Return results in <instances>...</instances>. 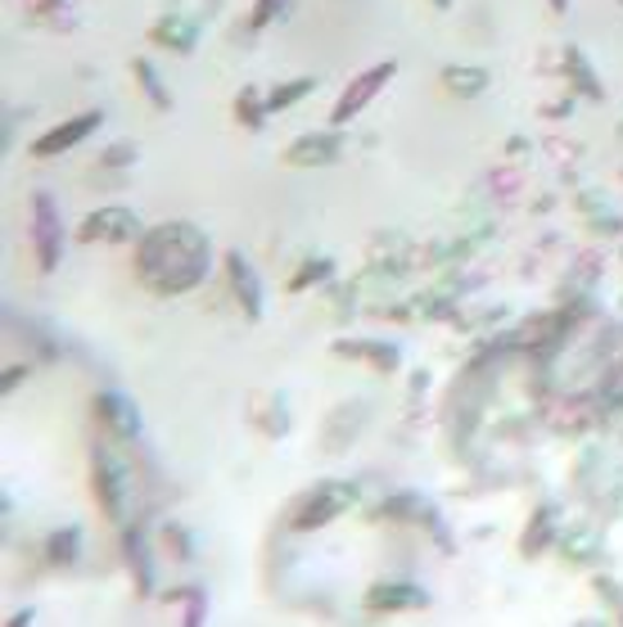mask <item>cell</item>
Returning <instances> with one entry per match:
<instances>
[{"mask_svg": "<svg viewBox=\"0 0 623 627\" xmlns=\"http://www.w3.org/2000/svg\"><path fill=\"white\" fill-rule=\"evenodd\" d=\"M122 559H127L131 578H136L141 596H149L154 574H149V555H145V538H141V528H127V533H122Z\"/></svg>", "mask_w": 623, "mask_h": 627, "instance_id": "15", "label": "cell"}, {"mask_svg": "<svg viewBox=\"0 0 623 627\" xmlns=\"http://www.w3.org/2000/svg\"><path fill=\"white\" fill-rule=\"evenodd\" d=\"M208 262H213L208 236L190 221H163V226L145 230L136 244V276L154 293H163V299L200 285L208 276Z\"/></svg>", "mask_w": 623, "mask_h": 627, "instance_id": "1", "label": "cell"}, {"mask_svg": "<svg viewBox=\"0 0 623 627\" xmlns=\"http://www.w3.org/2000/svg\"><path fill=\"white\" fill-rule=\"evenodd\" d=\"M82 546V528H59V533L46 542V559L50 565H73Z\"/></svg>", "mask_w": 623, "mask_h": 627, "instance_id": "18", "label": "cell"}, {"mask_svg": "<svg viewBox=\"0 0 623 627\" xmlns=\"http://www.w3.org/2000/svg\"><path fill=\"white\" fill-rule=\"evenodd\" d=\"M443 86L452 95H462V100H470V95H479L488 86V73L483 69H466V63H452V69H443Z\"/></svg>", "mask_w": 623, "mask_h": 627, "instance_id": "16", "label": "cell"}, {"mask_svg": "<svg viewBox=\"0 0 623 627\" xmlns=\"http://www.w3.org/2000/svg\"><path fill=\"white\" fill-rule=\"evenodd\" d=\"M226 285H231L240 312L249 321H262V285H257L253 267L244 262V253H226Z\"/></svg>", "mask_w": 623, "mask_h": 627, "instance_id": "9", "label": "cell"}, {"mask_svg": "<svg viewBox=\"0 0 623 627\" xmlns=\"http://www.w3.org/2000/svg\"><path fill=\"white\" fill-rule=\"evenodd\" d=\"M434 5H439V10H447V5H452V0H434Z\"/></svg>", "mask_w": 623, "mask_h": 627, "instance_id": "28", "label": "cell"}, {"mask_svg": "<svg viewBox=\"0 0 623 627\" xmlns=\"http://www.w3.org/2000/svg\"><path fill=\"white\" fill-rule=\"evenodd\" d=\"M344 149L339 131H312V136H299L289 149H285V162L289 168H325V162H335Z\"/></svg>", "mask_w": 623, "mask_h": 627, "instance_id": "8", "label": "cell"}, {"mask_svg": "<svg viewBox=\"0 0 623 627\" xmlns=\"http://www.w3.org/2000/svg\"><path fill=\"white\" fill-rule=\"evenodd\" d=\"M23 375H27L23 366H19V371H5V379H0V388H5V393H10V388H19V384H23Z\"/></svg>", "mask_w": 623, "mask_h": 627, "instance_id": "25", "label": "cell"}, {"mask_svg": "<svg viewBox=\"0 0 623 627\" xmlns=\"http://www.w3.org/2000/svg\"><path fill=\"white\" fill-rule=\"evenodd\" d=\"M131 158H136V154H131V149H127V145H122V149H113V154H109V158H105V162H109V168H113V162H131Z\"/></svg>", "mask_w": 623, "mask_h": 627, "instance_id": "26", "label": "cell"}, {"mask_svg": "<svg viewBox=\"0 0 623 627\" xmlns=\"http://www.w3.org/2000/svg\"><path fill=\"white\" fill-rule=\"evenodd\" d=\"M131 73H136L141 91L154 100V109H158V113H168V109H172V91L158 82V73H154V63H149V59H131Z\"/></svg>", "mask_w": 623, "mask_h": 627, "instance_id": "17", "label": "cell"}, {"mask_svg": "<svg viewBox=\"0 0 623 627\" xmlns=\"http://www.w3.org/2000/svg\"><path fill=\"white\" fill-rule=\"evenodd\" d=\"M551 523H555L551 506H538V515H534V523H529V533H524V555H538V551H542V542H547V533H551Z\"/></svg>", "mask_w": 623, "mask_h": 627, "instance_id": "21", "label": "cell"}, {"mask_svg": "<svg viewBox=\"0 0 623 627\" xmlns=\"http://www.w3.org/2000/svg\"><path fill=\"white\" fill-rule=\"evenodd\" d=\"M163 538L172 542V555H177V559H185V555H190V546H185V533H181V528H168V533H163Z\"/></svg>", "mask_w": 623, "mask_h": 627, "instance_id": "24", "label": "cell"}, {"mask_svg": "<svg viewBox=\"0 0 623 627\" xmlns=\"http://www.w3.org/2000/svg\"><path fill=\"white\" fill-rule=\"evenodd\" d=\"M236 113H240V122L244 126H262V105H257V91L249 86V91H240V100H236Z\"/></svg>", "mask_w": 623, "mask_h": 627, "instance_id": "22", "label": "cell"}, {"mask_svg": "<svg viewBox=\"0 0 623 627\" xmlns=\"http://www.w3.org/2000/svg\"><path fill=\"white\" fill-rule=\"evenodd\" d=\"M565 77L574 82V91H578V95H587V100H606V86L597 82V69L583 59V50H578V46H570V50H565Z\"/></svg>", "mask_w": 623, "mask_h": 627, "instance_id": "14", "label": "cell"}, {"mask_svg": "<svg viewBox=\"0 0 623 627\" xmlns=\"http://www.w3.org/2000/svg\"><path fill=\"white\" fill-rule=\"evenodd\" d=\"M32 244H37L41 272H55L59 257H63V226H59L55 194H46V190L32 194Z\"/></svg>", "mask_w": 623, "mask_h": 627, "instance_id": "3", "label": "cell"}, {"mask_svg": "<svg viewBox=\"0 0 623 627\" xmlns=\"http://www.w3.org/2000/svg\"><path fill=\"white\" fill-rule=\"evenodd\" d=\"M331 272H335V262H331V257H308L303 267L289 276V289H293V293H303V289H312L316 280H325Z\"/></svg>", "mask_w": 623, "mask_h": 627, "instance_id": "19", "label": "cell"}, {"mask_svg": "<svg viewBox=\"0 0 623 627\" xmlns=\"http://www.w3.org/2000/svg\"><path fill=\"white\" fill-rule=\"evenodd\" d=\"M357 502H362V487L357 483H321L312 497L293 510V528H299V533H316V528H325L331 519H339L344 510H352Z\"/></svg>", "mask_w": 623, "mask_h": 627, "instance_id": "2", "label": "cell"}, {"mask_svg": "<svg viewBox=\"0 0 623 627\" xmlns=\"http://www.w3.org/2000/svg\"><path fill=\"white\" fill-rule=\"evenodd\" d=\"M91 487H95V502L109 519H122L127 515V479H122V466L95 443L91 447Z\"/></svg>", "mask_w": 623, "mask_h": 627, "instance_id": "5", "label": "cell"}, {"mask_svg": "<svg viewBox=\"0 0 623 627\" xmlns=\"http://www.w3.org/2000/svg\"><path fill=\"white\" fill-rule=\"evenodd\" d=\"M100 122H105L100 109H86V113H77V118H69V122L50 126L46 136L32 145V154H37V158H59V154H69V149H77V145L91 136V131H100Z\"/></svg>", "mask_w": 623, "mask_h": 627, "instance_id": "7", "label": "cell"}, {"mask_svg": "<svg viewBox=\"0 0 623 627\" xmlns=\"http://www.w3.org/2000/svg\"><path fill=\"white\" fill-rule=\"evenodd\" d=\"M430 596L416 582H375L367 591V610L371 614H393V610H424Z\"/></svg>", "mask_w": 623, "mask_h": 627, "instance_id": "11", "label": "cell"}, {"mask_svg": "<svg viewBox=\"0 0 623 627\" xmlns=\"http://www.w3.org/2000/svg\"><path fill=\"white\" fill-rule=\"evenodd\" d=\"M149 37H154L158 46L177 50V55H190L194 41H200V27H194L190 19H181V14H163V19L149 27Z\"/></svg>", "mask_w": 623, "mask_h": 627, "instance_id": "13", "label": "cell"}, {"mask_svg": "<svg viewBox=\"0 0 623 627\" xmlns=\"http://www.w3.org/2000/svg\"><path fill=\"white\" fill-rule=\"evenodd\" d=\"M95 411H100V424L113 438H122V443L141 438V411L131 407L122 393H100V398H95Z\"/></svg>", "mask_w": 623, "mask_h": 627, "instance_id": "10", "label": "cell"}, {"mask_svg": "<svg viewBox=\"0 0 623 627\" xmlns=\"http://www.w3.org/2000/svg\"><path fill=\"white\" fill-rule=\"evenodd\" d=\"M312 91H316V77H299V82H285V86H276V91H272L267 109H272V113H280V109H289V105H299L303 95H312Z\"/></svg>", "mask_w": 623, "mask_h": 627, "instance_id": "20", "label": "cell"}, {"mask_svg": "<svg viewBox=\"0 0 623 627\" xmlns=\"http://www.w3.org/2000/svg\"><path fill=\"white\" fill-rule=\"evenodd\" d=\"M393 73H398V63H393V59L375 63V69H367V73H357V77L348 82V91H344L339 100H335V109H331V122H335V126L352 122V118L362 113V109L375 100V95L388 86V77H393Z\"/></svg>", "mask_w": 623, "mask_h": 627, "instance_id": "4", "label": "cell"}, {"mask_svg": "<svg viewBox=\"0 0 623 627\" xmlns=\"http://www.w3.org/2000/svg\"><path fill=\"white\" fill-rule=\"evenodd\" d=\"M141 236V221H136V213L131 208H95L86 221H82V230H77V240L82 244H122V240H136Z\"/></svg>", "mask_w": 623, "mask_h": 627, "instance_id": "6", "label": "cell"}, {"mask_svg": "<svg viewBox=\"0 0 623 627\" xmlns=\"http://www.w3.org/2000/svg\"><path fill=\"white\" fill-rule=\"evenodd\" d=\"M335 357H348V361H367L375 371H398L403 366V352L393 343H380V339H339L335 343Z\"/></svg>", "mask_w": 623, "mask_h": 627, "instance_id": "12", "label": "cell"}, {"mask_svg": "<svg viewBox=\"0 0 623 627\" xmlns=\"http://www.w3.org/2000/svg\"><path fill=\"white\" fill-rule=\"evenodd\" d=\"M551 10H555V14H565V10H570V0H551Z\"/></svg>", "mask_w": 623, "mask_h": 627, "instance_id": "27", "label": "cell"}, {"mask_svg": "<svg viewBox=\"0 0 623 627\" xmlns=\"http://www.w3.org/2000/svg\"><path fill=\"white\" fill-rule=\"evenodd\" d=\"M280 5H285V0H257V5H253V19H249V27L257 32V27H267L276 14H280Z\"/></svg>", "mask_w": 623, "mask_h": 627, "instance_id": "23", "label": "cell"}]
</instances>
